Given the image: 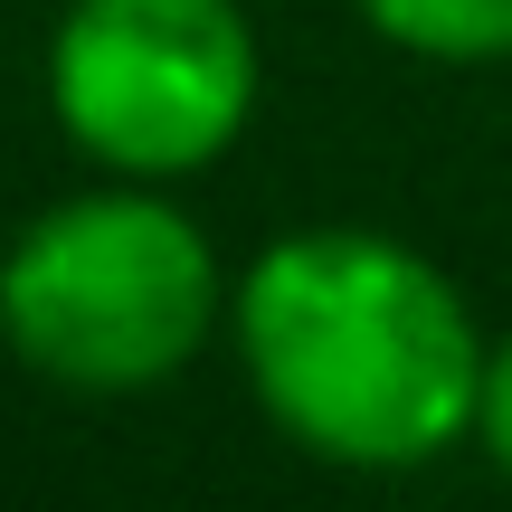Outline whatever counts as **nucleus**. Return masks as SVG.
<instances>
[{
	"instance_id": "f257e3e1",
	"label": "nucleus",
	"mask_w": 512,
	"mask_h": 512,
	"mask_svg": "<svg viewBox=\"0 0 512 512\" xmlns=\"http://www.w3.org/2000/svg\"><path fill=\"white\" fill-rule=\"evenodd\" d=\"M475 304L389 228H285L228 285V351L256 418L332 475H418L475 446Z\"/></svg>"
},
{
	"instance_id": "f03ea898",
	"label": "nucleus",
	"mask_w": 512,
	"mask_h": 512,
	"mask_svg": "<svg viewBox=\"0 0 512 512\" xmlns=\"http://www.w3.org/2000/svg\"><path fill=\"white\" fill-rule=\"evenodd\" d=\"M228 285L219 238L171 200V181L105 171L0 238V351L67 399H143L209 361Z\"/></svg>"
},
{
	"instance_id": "7ed1b4c3",
	"label": "nucleus",
	"mask_w": 512,
	"mask_h": 512,
	"mask_svg": "<svg viewBox=\"0 0 512 512\" xmlns=\"http://www.w3.org/2000/svg\"><path fill=\"white\" fill-rule=\"evenodd\" d=\"M266 95L247 0H67L48 29V114L95 171L190 181L228 162Z\"/></svg>"
},
{
	"instance_id": "20e7f679",
	"label": "nucleus",
	"mask_w": 512,
	"mask_h": 512,
	"mask_svg": "<svg viewBox=\"0 0 512 512\" xmlns=\"http://www.w3.org/2000/svg\"><path fill=\"white\" fill-rule=\"evenodd\" d=\"M351 19L427 67H512V0H351Z\"/></svg>"
},
{
	"instance_id": "39448f33",
	"label": "nucleus",
	"mask_w": 512,
	"mask_h": 512,
	"mask_svg": "<svg viewBox=\"0 0 512 512\" xmlns=\"http://www.w3.org/2000/svg\"><path fill=\"white\" fill-rule=\"evenodd\" d=\"M475 446L484 465L512 484V332H494L484 342V389H475Z\"/></svg>"
}]
</instances>
